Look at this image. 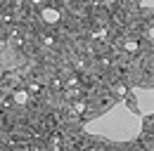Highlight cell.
Here are the masks:
<instances>
[{"instance_id":"6da1fadb","label":"cell","mask_w":154,"mask_h":151,"mask_svg":"<svg viewBox=\"0 0 154 151\" xmlns=\"http://www.w3.org/2000/svg\"><path fill=\"white\" fill-rule=\"evenodd\" d=\"M123 99H126V104H128V109H131L133 113H140V109H137V102H135V97H131V94H126Z\"/></svg>"}]
</instances>
